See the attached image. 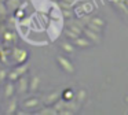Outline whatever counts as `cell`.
I'll list each match as a JSON object with an SVG mask.
<instances>
[{
  "label": "cell",
  "instance_id": "obj_16",
  "mask_svg": "<svg viewBox=\"0 0 128 115\" xmlns=\"http://www.w3.org/2000/svg\"><path fill=\"white\" fill-rule=\"evenodd\" d=\"M88 29L94 30V32H96V33H100V32H102V27L98 26V25H95V23H92V22H88Z\"/></svg>",
  "mask_w": 128,
  "mask_h": 115
},
{
  "label": "cell",
  "instance_id": "obj_9",
  "mask_svg": "<svg viewBox=\"0 0 128 115\" xmlns=\"http://www.w3.org/2000/svg\"><path fill=\"white\" fill-rule=\"evenodd\" d=\"M14 92H15V86L11 84V82H8V84L6 85V88H4V96H6L7 99H10Z\"/></svg>",
  "mask_w": 128,
  "mask_h": 115
},
{
  "label": "cell",
  "instance_id": "obj_12",
  "mask_svg": "<svg viewBox=\"0 0 128 115\" xmlns=\"http://www.w3.org/2000/svg\"><path fill=\"white\" fill-rule=\"evenodd\" d=\"M37 104H39V100H37V99H30V100L25 101V103H24V106H25L26 108H33V107L37 106Z\"/></svg>",
  "mask_w": 128,
  "mask_h": 115
},
{
  "label": "cell",
  "instance_id": "obj_3",
  "mask_svg": "<svg viewBox=\"0 0 128 115\" xmlns=\"http://www.w3.org/2000/svg\"><path fill=\"white\" fill-rule=\"evenodd\" d=\"M56 62L59 63V66H61L66 73H73V71H74V66H73V63L70 62V60H68L66 58L56 56Z\"/></svg>",
  "mask_w": 128,
  "mask_h": 115
},
{
  "label": "cell",
  "instance_id": "obj_6",
  "mask_svg": "<svg viewBox=\"0 0 128 115\" xmlns=\"http://www.w3.org/2000/svg\"><path fill=\"white\" fill-rule=\"evenodd\" d=\"M73 43H74L76 47H80V48H87V47H90L92 44L90 40H87V38H81V37H78V36L73 40Z\"/></svg>",
  "mask_w": 128,
  "mask_h": 115
},
{
  "label": "cell",
  "instance_id": "obj_1",
  "mask_svg": "<svg viewBox=\"0 0 128 115\" xmlns=\"http://www.w3.org/2000/svg\"><path fill=\"white\" fill-rule=\"evenodd\" d=\"M28 68H29V66L28 64H22V66H18V67H15L14 70L11 71V73H8L7 74V78L10 79V81H17L18 78H20L21 75H24V74L28 71Z\"/></svg>",
  "mask_w": 128,
  "mask_h": 115
},
{
  "label": "cell",
  "instance_id": "obj_24",
  "mask_svg": "<svg viewBox=\"0 0 128 115\" xmlns=\"http://www.w3.org/2000/svg\"><path fill=\"white\" fill-rule=\"evenodd\" d=\"M0 1H6V0H0Z\"/></svg>",
  "mask_w": 128,
  "mask_h": 115
},
{
  "label": "cell",
  "instance_id": "obj_18",
  "mask_svg": "<svg viewBox=\"0 0 128 115\" xmlns=\"http://www.w3.org/2000/svg\"><path fill=\"white\" fill-rule=\"evenodd\" d=\"M65 33H66V36H68V37H69V38H73V40H74V38L77 37V34H76L74 32H72V30H70V29H68V30H66V32H65Z\"/></svg>",
  "mask_w": 128,
  "mask_h": 115
},
{
  "label": "cell",
  "instance_id": "obj_15",
  "mask_svg": "<svg viewBox=\"0 0 128 115\" xmlns=\"http://www.w3.org/2000/svg\"><path fill=\"white\" fill-rule=\"evenodd\" d=\"M62 97H64V100H72L73 99V92L70 89H66L64 92V95H62Z\"/></svg>",
  "mask_w": 128,
  "mask_h": 115
},
{
  "label": "cell",
  "instance_id": "obj_10",
  "mask_svg": "<svg viewBox=\"0 0 128 115\" xmlns=\"http://www.w3.org/2000/svg\"><path fill=\"white\" fill-rule=\"evenodd\" d=\"M18 4H20V0H6V7L8 11H15Z\"/></svg>",
  "mask_w": 128,
  "mask_h": 115
},
{
  "label": "cell",
  "instance_id": "obj_20",
  "mask_svg": "<svg viewBox=\"0 0 128 115\" xmlns=\"http://www.w3.org/2000/svg\"><path fill=\"white\" fill-rule=\"evenodd\" d=\"M7 71L6 70H0V81H4V79L7 78Z\"/></svg>",
  "mask_w": 128,
  "mask_h": 115
},
{
  "label": "cell",
  "instance_id": "obj_25",
  "mask_svg": "<svg viewBox=\"0 0 128 115\" xmlns=\"http://www.w3.org/2000/svg\"><path fill=\"white\" fill-rule=\"evenodd\" d=\"M0 82H2V81H0Z\"/></svg>",
  "mask_w": 128,
  "mask_h": 115
},
{
  "label": "cell",
  "instance_id": "obj_19",
  "mask_svg": "<svg viewBox=\"0 0 128 115\" xmlns=\"http://www.w3.org/2000/svg\"><path fill=\"white\" fill-rule=\"evenodd\" d=\"M6 5H4V1H0V15H6Z\"/></svg>",
  "mask_w": 128,
  "mask_h": 115
},
{
  "label": "cell",
  "instance_id": "obj_22",
  "mask_svg": "<svg viewBox=\"0 0 128 115\" xmlns=\"http://www.w3.org/2000/svg\"><path fill=\"white\" fill-rule=\"evenodd\" d=\"M84 96H86V92H84V90H80L78 95H77V100L78 101H83L84 100Z\"/></svg>",
  "mask_w": 128,
  "mask_h": 115
},
{
  "label": "cell",
  "instance_id": "obj_2",
  "mask_svg": "<svg viewBox=\"0 0 128 115\" xmlns=\"http://www.w3.org/2000/svg\"><path fill=\"white\" fill-rule=\"evenodd\" d=\"M12 58H14L15 63H24L26 60V58H28V52L25 49H21L18 47H15L12 49Z\"/></svg>",
  "mask_w": 128,
  "mask_h": 115
},
{
  "label": "cell",
  "instance_id": "obj_17",
  "mask_svg": "<svg viewBox=\"0 0 128 115\" xmlns=\"http://www.w3.org/2000/svg\"><path fill=\"white\" fill-rule=\"evenodd\" d=\"M91 22H92V23H95V25H98V26H100V27L105 26V21L100 19V18H92Z\"/></svg>",
  "mask_w": 128,
  "mask_h": 115
},
{
  "label": "cell",
  "instance_id": "obj_21",
  "mask_svg": "<svg viewBox=\"0 0 128 115\" xmlns=\"http://www.w3.org/2000/svg\"><path fill=\"white\" fill-rule=\"evenodd\" d=\"M0 60H2V63H6L7 59H6V54L3 52V48L0 49Z\"/></svg>",
  "mask_w": 128,
  "mask_h": 115
},
{
  "label": "cell",
  "instance_id": "obj_7",
  "mask_svg": "<svg viewBox=\"0 0 128 115\" xmlns=\"http://www.w3.org/2000/svg\"><path fill=\"white\" fill-rule=\"evenodd\" d=\"M15 110H17V99L15 97H10V103H8V107H7V114H14Z\"/></svg>",
  "mask_w": 128,
  "mask_h": 115
},
{
  "label": "cell",
  "instance_id": "obj_14",
  "mask_svg": "<svg viewBox=\"0 0 128 115\" xmlns=\"http://www.w3.org/2000/svg\"><path fill=\"white\" fill-rule=\"evenodd\" d=\"M61 47H62V49H65V51L69 52V54H72V52L74 51L73 45H72V44H69V43H62V44H61Z\"/></svg>",
  "mask_w": 128,
  "mask_h": 115
},
{
  "label": "cell",
  "instance_id": "obj_13",
  "mask_svg": "<svg viewBox=\"0 0 128 115\" xmlns=\"http://www.w3.org/2000/svg\"><path fill=\"white\" fill-rule=\"evenodd\" d=\"M15 38H17V37H15V34H14V33H11V32L4 33V40H6L8 44H10V43H14V41H15Z\"/></svg>",
  "mask_w": 128,
  "mask_h": 115
},
{
  "label": "cell",
  "instance_id": "obj_4",
  "mask_svg": "<svg viewBox=\"0 0 128 115\" xmlns=\"http://www.w3.org/2000/svg\"><path fill=\"white\" fill-rule=\"evenodd\" d=\"M17 90H18V93H24V92H26V89L29 88V81H28V78H26L25 75H21L20 78H18V85H17Z\"/></svg>",
  "mask_w": 128,
  "mask_h": 115
},
{
  "label": "cell",
  "instance_id": "obj_8",
  "mask_svg": "<svg viewBox=\"0 0 128 115\" xmlns=\"http://www.w3.org/2000/svg\"><path fill=\"white\" fill-rule=\"evenodd\" d=\"M58 99H59V92H54V93L48 95L47 97L44 99V103L46 104H52V103H55Z\"/></svg>",
  "mask_w": 128,
  "mask_h": 115
},
{
  "label": "cell",
  "instance_id": "obj_5",
  "mask_svg": "<svg viewBox=\"0 0 128 115\" xmlns=\"http://www.w3.org/2000/svg\"><path fill=\"white\" fill-rule=\"evenodd\" d=\"M83 33H86L87 37L91 38L92 43H95V44H99V43H100V38H99V36H98L96 32H94V30H91V29H88V27H86V29H83Z\"/></svg>",
  "mask_w": 128,
  "mask_h": 115
},
{
  "label": "cell",
  "instance_id": "obj_11",
  "mask_svg": "<svg viewBox=\"0 0 128 115\" xmlns=\"http://www.w3.org/2000/svg\"><path fill=\"white\" fill-rule=\"evenodd\" d=\"M39 82H40L39 77H32L30 85H29V88H30V90H32V92H33V90H36V89H37V86H39Z\"/></svg>",
  "mask_w": 128,
  "mask_h": 115
},
{
  "label": "cell",
  "instance_id": "obj_23",
  "mask_svg": "<svg viewBox=\"0 0 128 115\" xmlns=\"http://www.w3.org/2000/svg\"><path fill=\"white\" fill-rule=\"evenodd\" d=\"M124 1H125V3H127V4H128V0H124Z\"/></svg>",
  "mask_w": 128,
  "mask_h": 115
}]
</instances>
